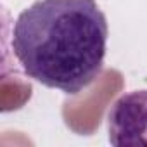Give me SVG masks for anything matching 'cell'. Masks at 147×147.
Masks as SVG:
<instances>
[{
  "mask_svg": "<svg viewBox=\"0 0 147 147\" xmlns=\"http://www.w3.org/2000/svg\"><path fill=\"white\" fill-rule=\"evenodd\" d=\"M107 123L113 145H147V90L121 95L113 104Z\"/></svg>",
  "mask_w": 147,
  "mask_h": 147,
  "instance_id": "2",
  "label": "cell"
},
{
  "mask_svg": "<svg viewBox=\"0 0 147 147\" xmlns=\"http://www.w3.org/2000/svg\"><path fill=\"white\" fill-rule=\"evenodd\" d=\"M107 33L95 0H36L16 18L11 45L28 78L75 95L100 75Z\"/></svg>",
  "mask_w": 147,
  "mask_h": 147,
  "instance_id": "1",
  "label": "cell"
}]
</instances>
